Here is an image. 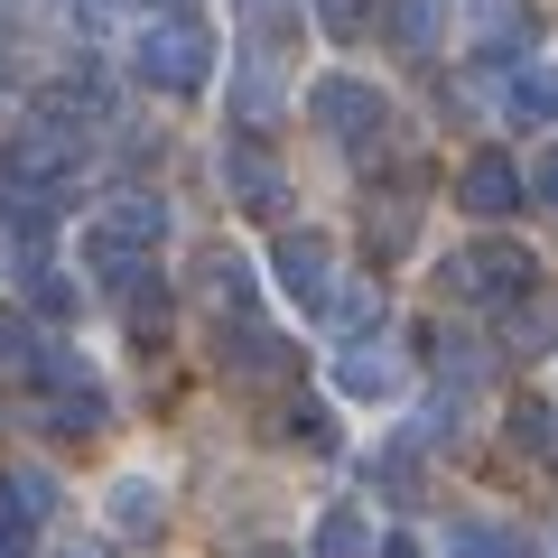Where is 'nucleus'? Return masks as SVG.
Listing matches in <instances>:
<instances>
[{
    "instance_id": "nucleus-1",
    "label": "nucleus",
    "mask_w": 558,
    "mask_h": 558,
    "mask_svg": "<svg viewBox=\"0 0 558 558\" xmlns=\"http://www.w3.org/2000/svg\"><path fill=\"white\" fill-rule=\"evenodd\" d=\"M65 168H75V131H65V121H20L10 149H0V186H10V196H57Z\"/></svg>"
},
{
    "instance_id": "nucleus-2",
    "label": "nucleus",
    "mask_w": 558,
    "mask_h": 558,
    "mask_svg": "<svg viewBox=\"0 0 558 558\" xmlns=\"http://www.w3.org/2000/svg\"><path fill=\"white\" fill-rule=\"evenodd\" d=\"M205 65H215V47H205L196 20H159L149 38H140V75L159 84V94H196Z\"/></svg>"
},
{
    "instance_id": "nucleus-3",
    "label": "nucleus",
    "mask_w": 558,
    "mask_h": 558,
    "mask_svg": "<svg viewBox=\"0 0 558 558\" xmlns=\"http://www.w3.org/2000/svg\"><path fill=\"white\" fill-rule=\"evenodd\" d=\"M57 512V475L47 465H20V475H0V558H20L28 531Z\"/></svg>"
},
{
    "instance_id": "nucleus-4",
    "label": "nucleus",
    "mask_w": 558,
    "mask_h": 558,
    "mask_svg": "<svg viewBox=\"0 0 558 558\" xmlns=\"http://www.w3.org/2000/svg\"><path fill=\"white\" fill-rule=\"evenodd\" d=\"M168 512V494H159V475H112V494H102V521H112L121 539H140L149 521Z\"/></svg>"
},
{
    "instance_id": "nucleus-5",
    "label": "nucleus",
    "mask_w": 558,
    "mask_h": 558,
    "mask_svg": "<svg viewBox=\"0 0 558 558\" xmlns=\"http://www.w3.org/2000/svg\"><path fill=\"white\" fill-rule=\"evenodd\" d=\"M317 121H326V131H344V140H363V131L381 121V102L363 94L354 75H326V84H317Z\"/></svg>"
},
{
    "instance_id": "nucleus-6",
    "label": "nucleus",
    "mask_w": 558,
    "mask_h": 558,
    "mask_svg": "<svg viewBox=\"0 0 558 558\" xmlns=\"http://www.w3.org/2000/svg\"><path fill=\"white\" fill-rule=\"evenodd\" d=\"M465 289H475V299H512V289H521V279H531V260H521V252H502V242H494V252H465Z\"/></svg>"
},
{
    "instance_id": "nucleus-7",
    "label": "nucleus",
    "mask_w": 558,
    "mask_h": 558,
    "mask_svg": "<svg viewBox=\"0 0 558 558\" xmlns=\"http://www.w3.org/2000/svg\"><path fill=\"white\" fill-rule=\"evenodd\" d=\"M457 196L475 205V215H512V205H521V178H512V159H475Z\"/></svg>"
},
{
    "instance_id": "nucleus-8",
    "label": "nucleus",
    "mask_w": 558,
    "mask_h": 558,
    "mask_svg": "<svg viewBox=\"0 0 558 558\" xmlns=\"http://www.w3.org/2000/svg\"><path fill=\"white\" fill-rule=\"evenodd\" d=\"M317 558H373V521H363L354 502L317 512Z\"/></svg>"
},
{
    "instance_id": "nucleus-9",
    "label": "nucleus",
    "mask_w": 558,
    "mask_h": 558,
    "mask_svg": "<svg viewBox=\"0 0 558 558\" xmlns=\"http://www.w3.org/2000/svg\"><path fill=\"white\" fill-rule=\"evenodd\" d=\"M279 279H289L299 299H326V242L317 233H289V242H279Z\"/></svg>"
},
{
    "instance_id": "nucleus-10",
    "label": "nucleus",
    "mask_w": 558,
    "mask_h": 558,
    "mask_svg": "<svg viewBox=\"0 0 558 558\" xmlns=\"http://www.w3.org/2000/svg\"><path fill=\"white\" fill-rule=\"evenodd\" d=\"M447 558H531V539L502 531V521H465V531L447 539Z\"/></svg>"
},
{
    "instance_id": "nucleus-11",
    "label": "nucleus",
    "mask_w": 558,
    "mask_h": 558,
    "mask_svg": "<svg viewBox=\"0 0 558 558\" xmlns=\"http://www.w3.org/2000/svg\"><path fill=\"white\" fill-rule=\"evenodd\" d=\"M336 381H344L354 400H391V391H400V373H391L381 354H344V363H336Z\"/></svg>"
},
{
    "instance_id": "nucleus-12",
    "label": "nucleus",
    "mask_w": 558,
    "mask_h": 558,
    "mask_svg": "<svg viewBox=\"0 0 558 558\" xmlns=\"http://www.w3.org/2000/svg\"><path fill=\"white\" fill-rule=\"evenodd\" d=\"M233 196L260 205V215L279 205V178H270V159H260V149H233Z\"/></svg>"
},
{
    "instance_id": "nucleus-13",
    "label": "nucleus",
    "mask_w": 558,
    "mask_h": 558,
    "mask_svg": "<svg viewBox=\"0 0 558 558\" xmlns=\"http://www.w3.org/2000/svg\"><path fill=\"white\" fill-rule=\"evenodd\" d=\"M400 38H410V47H428V0H400Z\"/></svg>"
},
{
    "instance_id": "nucleus-14",
    "label": "nucleus",
    "mask_w": 558,
    "mask_h": 558,
    "mask_svg": "<svg viewBox=\"0 0 558 558\" xmlns=\"http://www.w3.org/2000/svg\"><path fill=\"white\" fill-rule=\"evenodd\" d=\"M539 186H549V196H558V159H549V168H539Z\"/></svg>"
}]
</instances>
